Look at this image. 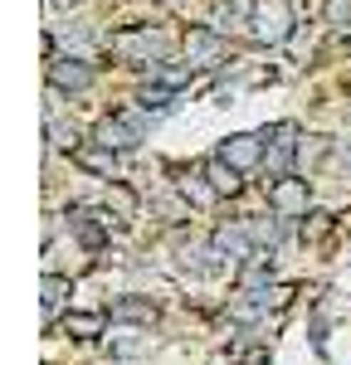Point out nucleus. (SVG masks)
I'll return each mask as SVG.
<instances>
[{
  "instance_id": "obj_1",
  "label": "nucleus",
  "mask_w": 351,
  "mask_h": 365,
  "mask_svg": "<svg viewBox=\"0 0 351 365\" xmlns=\"http://www.w3.org/2000/svg\"><path fill=\"white\" fill-rule=\"evenodd\" d=\"M249 25H254V39H263V44H283V39L292 34L288 0H263V5H254V10H249Z\"/></svg>"
},
{
  "instance_id": "obj_2",
  "label": "nucleus",
  "mask_w": 351,
  "mask_h": 365,
  "mask_svg": "<svg viewBox=\"0 0 351 365\" xmlns=\"http://www.w3.org/2000/svg\"><path fill=\"white\" fill-rule=\"evenodd\" d=\"M166 49H171V44H166V34H156V29H127V34L113 39V54L127 58V63H156Z\"/></svg>"
},
{
  "instance_id": "obj_3",
  "label": "nucleus",
  "mask_w": 351,
  "mask_h": 365,
  "mask_svg": "<svg viewBox=\"0 0 351 365\" xmlns=\"http://www.w3.org/2000/svg\"><path fill=\"white\" fill-rule=\"evenodd\" d=\"M93 141L117 156V151H132V146L142 141V132H137V122H127V117H103V122L93 127Z\"/></svg>"
},
{
  "instance_id": "obj_4",
  "label": "nucleus",
  "mask_w": 351,
  "mask_h": 365,
  "mask_svg": "<svg viewBox=\"0 0 351 365\" xmlns=\"http://www.w3.org/2000/svg\"><path fill=\"white\" fill-rule=\"evenodd\" d=\"M230 54V44L215 34V29H190V39H185V58L195 63V68H215V63H225Z\"/></svg>"
},
{
  "instance_id": "obj_5",
  "label": "nucleus",
  "mask_w": 351,
  "mask_h": 365,
  "mask_svg": "<svg viewBox=\"0 0 351 365\" xmlns=\"http://www.w3.org/2000/svg\"><path fill=\"white\" fill-rule=\"evenodd\" d=\"M268 200H273V210H278L283 220H297V215H307V180L283 175V180L268 190Z\"/></svg>"
},
{
  "instance_id": "obj_6",
  "label": "nucleus",
  "mask_w": 351,
  "mask_h": 365,
  "mask_svg": "<svg viewBox=\"0 0 351 365\" xmlns=\"http://www.w3.org/2000/svg\"><path fill=\"white\" fill-rule=\"evenodd\" d=\"M49 83H54V93H83L93 83V68L83 58H49Z\"/></svg>"
},
{
  "instance_id": "obj_7",
  "label": "nucleus",
  "mask_w": 351,
  "mask_h": 365,
  "mask_svg": "<svg viewBox=\"0 0 351 365\" xmlns=\"http://www.w3.org/2000/svg\"><path fill=\"white\" fill-rule=\"evenodd\" d=\"M263 141H268V137H259V132H239V137H230L225 146H220V156H225L230 166L249 170V166H259V161H263Z\"/></svg>"
},
{
  "instance_id": "obj_8",
  "label": "nucleus",
  "mask_w": 351,
  "mask_h": 365,
  "mask_svg": "<svg viewBox=\"0 0 351 365\" xmlns=\"http://www.w3.org/2000/svg\"><path fill=\"white\" fill-rule=\"evenodd\" d=\"M205 180H210L215 195H234V190H239V166H230L225 156H215V161L205 166Z\"/></svg>"
},
{
  "instance_id": "obj_9",
  "label": "nucleus",
  "mask_w": 351,
  "mask_h": 365,
  "mask_svg": "<svg viewBox=\"0 0 351 365\" xmlns=\"http://www.w3.org/2000/svg\"><path fill=\"white\" fill-rule=\"evenodd\" d=\"M113 322H156V307H151V302H137V297H127V302H117V307H113Z\"/></svg>"
},
{
  "instance_id": "obj_10",
  "label": "nucleus",
  "mask_w": 351,
  "mask_h": 365,
  "mask_svg": "<svg viewBox=\"0 0 351 365\" xmlns=\"http://www.w3.org/2000/svg\"><path fill=\"white\" fill-rule=\"evenodd\" d=\"M322 15H327V25L351 29V0H327V5H322Z\"/></svg>"
},
{
  "instance_id": "obj_11",
  "label": "nucleus",
  "mask_w": 351,
  "mask_h": 365,
  "mask_svg": "<svg viewBox=\"0 0 351 365\" xmlns=\"http://www.w3.org/2000/svg\"><path fill=\"white\" fill-rule=\"evenodd\" d=\"M63 331H78V336H98V331H103V317H83V312H78V317H68V322H63Z\"/></svg>"
},
{
  "instance_id": "obj_12",
  "label": "nucleus",
  "mask_w": 351,
  "mask_h": 365,
  "mask_svg": "<svg viewBox=\"0 0 351 365\" xmlns=\"http://www.w3.org/2000/svg\"><path fill=\"white\" fill-rule=\"evenodd\" d=\"M142 108H151V113L171 108V88H146V93H142Z\"/></svg>"
},
{
  "instance_id": "obj_13",
  "label": "nucleus",
  "mask_w": 351,
  "mask_h": 365,
  "mask_svg": "<svg viewBox=\"0 0 351 365\" xmlns=\"http://www.w3.org/2000/svg\"><path fill=\"white\" fill-rule=\"evenodd\" d=\"M68 292V278H44V307H58Z\"/></svg>"
},
{
  "instance_id": "obj_14",
  "label": "nucleus",
  "mask_w": 351,
  "mask_h": 365,
  "mask_svg": "<svg viewBox=\"0 0 351 365\" xmlns=\"http://www.w3.org/2000/svg\"><path fill=\"white\" fill-rule=\"evenodd\" d=\"M49 137H54V146H78V127H54L49 122Z\"/></svg>"
},
{
  "instance_id": "obj_15",
  "label": "nucleus",
  "mask_w": 351,
  "mask_h": 365,
  "mask_svg": "<svg viewBox=\"0 0 351 365\" xmlns=\"http://www.w3.org/2000/svg\"><path fill=\"white\" fill-rule=\"evenodd\" d=\"M49 5H54V10H73L78 0H49Z\"/></svg>"
}]
</instances>
